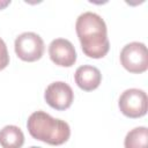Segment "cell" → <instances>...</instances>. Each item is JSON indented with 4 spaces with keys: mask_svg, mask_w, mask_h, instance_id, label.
I'll return each instance as SVG.
<instances>
[{
    "mask_svg": "<svg viewBox=\"0 0 148 148\" xmlns=\"http://www.w3.org/2000/svg\"><path fill=\"white\" fill-rule=\"evenodd\" d=\"M76 35L80 39L83 53L94 59L106 56L110 49L108 30L104 20L92 12L81 14L75 23Z\"/></svg>",
    "mask_w": 148,
    "mask_h": 148,
    "instance_id": "1",
    "label": "cell"
},
{
    "mask_svg": "<svg viewBox=\"0 0 148 148\" xmlns=\"http://www.w3.org/2000/svg\"><path fill=\"white\" fill-rule=\"evenodd\" d=\"M27 127L34 139L51 146L65 143L71 135L69 125L65 120L53 118L44 111L31 113L28 118Z\"/></svg>",
    "mask_w": 148,
    "mask_h": 148,
    "instance_id": "2",
    "label": "cell"
},
{
    "mask_svg": "<svg viewBox=\"0 0 148 148\" xmlns=\"http://www.w3.org/2000/svg\"><path fill=\"white\" fill-rule=\"evenodd\" d=\"M120 62L130 73L140 74L148 68V51L147 46L140 42L126 44L120 51Z\"/></svg>",
    "mask_w": 148,
    "mask_h": 148,
    "instance_id": "3",
    "label": "cell"
},
{
    "mask_svg": "<svg viewBox=\"0 0 148 148\" xmlns=\"http://www.w3.org/2000/svg\"><path fill=\"white\" fill-rule=\"evenodd\" d=\"M14 47L16 56L28 62L40 59L45 49L42 37L35 32H23L18 35L15 39Z\"/></svg>",
    "mask_w": 148,
    "mask_h": 148,
    "instance_id": "4",
    "label": "cell"
},
{
    "mask_svg": "<svg viewBox=\"0 0 148 148\" xmlns=\"http://www.w3.org/2000/svg\"><path fill=\"white\" fill-rule=\"evenodd\" d=\"M147 94L136 88L125 90L118 102L119 110L128 118H140L147 113Z\"/></svg>",
    "mask_w": 148,
    "mask_h": 148,
    "instance_id": "5",
    "label": "cell"
},
{
    "mask_svg": "<svg viewBox=\"0 0 148 148\" xmlns=\"http://www.w3.org/2000/svg\"><path fill=\"white\" fill-rule=\"evenodd\" d=\"M44 98L52 109L62 111L72 105L74 101V92L67 83L57 81L47 86L44 92Z\"/></svg>",
    "mask_w": 148,
    "mask_h": 148,
    "instance_id": "6",
    "label": "cell"
},
{
    "mask_svg": "<svg viewBox=\"0 0 148 148\" xmlns=\"http://www.w3.org/2000/svg\"><path fill=\"white\" fill-rule=\"evenodd\" d=\"M51 60L61 67H71L76 61V51L73 44L65 38H56L49 45Z\"/></svg>",
    "mask_w": 148,
    "mask_h": 148,
    "instance_id": "7",
    "label": "cell"
},
{
    "mask_svg": "<svg viewBox=\"0 0 148 148\" xmlns=\"http://www.w3.org/2000/svg\"><path fill=\"white\" fill-rule=\"evenodd\" d=\"M75 83L77 87L84 91H91L98 88L102 81V74L99 69L95 66L83 65L80 66L74 74Z\"/></svg>",
    "mask_w": 148,
    "mask_h": 148,
    "instance_id": "8",
    "label": "cell"
},
{
    "mask_svg": "<svg viewBox=\"0 0 148 148\" xmlns=\"http://www.w3.org/2000/svg\"><path fill=\"white\" fill-rule=\"evenodd\" d=\"M24 143L22 130L15 125H7L0 130V146L2 148H21Z\"/></svg>",
    "mask_w": 148,
    "mask_h": 148,
    "instance_id": "9",
    "label": "cell"
},
{
    "mask_svg": "<svg viewBox=\"0 0 148 148\" xmlns=\"http://www.w3.org/2000/svg\"><path fill=\"white\" fill-rule=\"evenodd\" d=\"M125 148H148V130L145 126L131 130L124 141Z\"/></svg>",
    "mask_w": 148,
    "mask_h": 148,
    "instance_id": "10",
    "label": "cell"
},
{
    "mask_svg": "<svg viewBox=\"0 0 148 148\" xmlns=\"http://www.w3.org/2000/svg\"><path fill=\"white\" fill-rule=\"evenodd\" d=\"M9 64V54L6 46V43L0 37V71L5 69Z\"/></svg>",
    "mask_w": 148,
    "mask_h": 148,
    "instance_id": "11",
    "label": "cell"
},
{
    "mask_svg": "<svg viewBox=\"0 0 148 148\" xmlns=\"http://www.w3.org/2000/svg\"><path fill=\"white\" fill-rule=\"evenodd\" d=\"M9 2H10V1H5V2H2V3L0 2V9H1V8H3V7H6V6H7Z\"/></svg>",
    "mask_w": 148,
    "mask_h": 148,
    "instance_id": "12",
    "label": "cell"
},
{
    "mask_svg": "<svg viewBox=\"0 0 148 148\" xmlns=\"http://www.w3.org/2000/svg\"><path fill=\"white\" fill-rule=\"evenodd\" d=\"M29 148H42V147H36V146H32V147H29Z\"/></svg>",
    "mask_w": 148,
    "mask_h": 148,
    "instance_id": "13",
    "label": "cell"
}]
</instances>
